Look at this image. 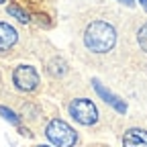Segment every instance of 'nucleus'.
<instances>
[{"mask_svg":"<svg viewBox=\"0 0 147 147\" xmlns=\"http://www.w3.org/2000/svg\"><path fill=\"white\" fill-rule=\"evenodd\" d=\"M84 43L94 53H106L117 43V31L113 25H108L104 21H94L88 25L84 33Z\"/></svg>","mask_w":147,"mask_h":147,"instance_id":"nucleus-1","label":"nucleus"},{"mask_svg":"<svg viewBox=\"0 0 147 147\" xmlns=\"http://www.w3.org/2000/svg\"><path fill=\"white\" fill-rule=\"evenodd\" d=\"M45 135L55 147H74L78 143V133L61 119H53L45 129Z\"/></svg>","mask_w":147,"mask_h":147,"instance_id":"nucleus-2","label":"nucleus"},{"mask_svg":"<svg viewBox=\"0 0 147 147\" xmlns=\"http://www.w3.org/2000/svg\"><path fill=\"white\" fill-rule=\"evenodd\" d=\"M69 115L74 117V121L88 127V125H94L98 121V108L88 98H76L69 102Z\"/></svg>","mask_w":147,"mask_h":147,"instance_id":"nucleus-3","label":"nucleus"},{"mask_svg":"<svg viewBox=\"0 0 147 147\" xmlns=\"http://www.w3.org/2000/svg\"><path fill=\"white\" fill-rule=\"evenodd\" d=\"M12 82L18 90L23 92H31L37 88V84H39V74H37L35 67L31 65H18L12 74Z\"/></svg>","mask_w":147,"mask_h":147,"instance_id":"nucleus-4","label":"nucleus"},{"mask_svg":"<svg viewBox=\"0 0 147 147\" xmlns=\"http://www.w3.org/2000/svg\"><path fill=\"white\" fill-rule=\"evenodd\" d=\"M125 147H147V131L143 129H129L123 137Z\"/></svg>","mask_w":147,"mask_h":147,"instance_id":"nucleus-5","label":"nucleus"},{"mask_svg":"<svg viewBox=\"0 0 147 147\" xmlns=\"http://www.w3.org/2000/svg\"><path fill=\"white\" fill-rule=\"evenodd\" d=\"M18 39L16 29L10 27L8 23H0V51H8Z\"/></svg>","mask_w":147,"mask_h":147,"instance_id":"nucleus-6","label":"nucleus"},{"mask_svg":"<svg viewBox=\"0 0 147 147\" xmlns=\"http://www.w3.org/2000/svg\"><path fill=\"white\" fill-rule=\"evenodd\" d=\"M94 88H96V92H98V94L104 98V102H108L110 106H115L117 110H121V113H125V110H127V106L121 102V98H119V96H115L113 92H108V90H106V88H104L100 82H94Z\"/></svg>","mask_w":147,"mask_h":147,"instance_id":"nucleus-7","label":"nucleus"},{"mask_svg":"<svg viewBox=\"0 0 147 147\" xmlns=\"http://www.w3.org/2000/svg\"><path fill=\"white\" fill-rule=\"evenodd\" d=\"M49 71L53 74V76H57V78H59V76H63V74H65V63H63L61 59H53Z\"/></svg>","mask_w":147,"mask_h":147,"instance_id":"nucleus-8","label":"nucleus"},{"mask_svg":"<svg viewBox=\"0 0 147 147\" xmlns=\"http://www.w3.org/2000/svg\"><path fill=\"white\" fill-rule=\"evenodd\" d=\"M8 14H12V16H16L21 23H29L31 18H29V14L25 12V10H21L18 6H8Z\"/></svg>","mask_w":147,"mask_h":147,"instance_id":"nucleus-9","label":"nucleus"},{"mask_svg":"<svg viewBox=\"0 0 147 147\" xmlns=\"http://www.w3.org/2000/svg\"><path fill=\"white\" fill-rule=\"evenodd\" d=\"M137 41H139L141 49L147 51V25H143V27L139 29V33H137Z\"/></svg>","mask_w":147,"mask_h":147,"instance_id":"nucleus-10","label":"nucleus"},{"mask_svg":"<svg viewBox=\"0 0 147 147\" xmlns=\"http://www.w3.org/2000/svg\"><path fill=\"white\" fill-rule=\"evenodd\" d=\"M0 115H2L6 121H10V123H14V125H18V119H16V115L12 113V110H8L6 106H0Z\"/></svg>","mask_w":147,"mask_h":147,"instance_id":"nucleus-11","label":"nucleus"},{"mask_svg":"<svg viewBox=\"0 0 147 147\" xmlns=\"http://www.w3.org/2000/svg\"><path fill=\"white\" fill-rule=\"evenodd\" d=\"M119 2H121V4H127V6H133V4H135L133 0H119Z\"/></svg>","mask_w":147,"mask_h":147,"instance_id":"nucleus-12","label":"nucleus"},{"mask_svg":"<svg viewBox=\"0 0 147 147\" xmlns=\"http://www.w3.org/2000/svg\"><path fill=\"white\" fill-rule=\"evenodd\" d=\"M139 2H141V6H143V8L147 10V0H139Z\"/></svg>","mask_w":147,"mask_h":147,"instance_id":"nucleus-13","label":"nucleus"},{"mask_svg":"<svg viewBox=\"0 0 147 147\" xmlns=\"http://www.w3.org/2000/svg\"><path fill=\"white\" fill-rule=\"evenodd\" d=\"M37 147H47V145H37Z\"/></svg>","mask_w":147,"mask_h":147,"instance_id":"nucleus-14","label":"nucleus"},{"mask_svg":"<svg viewBox=\"0 0 147 147\" xmlns=\"http://www.w3.org/2000/svg\"><path fill=\"white\" fill-rule=\"evenodd\" d=\"M2 2H6V0H0V4H2Z\"/></svg>","mask_w":147,"mask_h":147,"instance_id":"nucleus-15","label":"nucleus"}]
</instances>
